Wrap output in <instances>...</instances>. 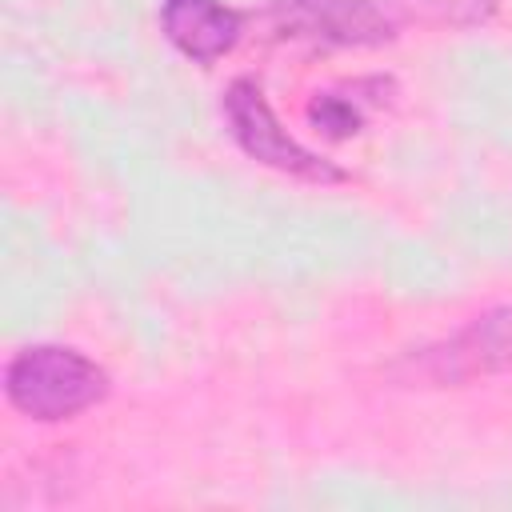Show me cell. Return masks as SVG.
<instances>
[{
	"label": "cell",
	"instance_id": "5b68a950",
	"mask_svg": "<svg viewBox=\"0 0 512 512\" xmlns=\"http://www.w3.org/2000/svg\"><path fill=\"white\" fill-rule=\"evenodd\" d=\"M160 20L168 40L200 64L220 60L240 40V16L220 0H164Z\"/></svg>",
	"mask_w": 512,
	"mask_h": 512
},
{
	"label": "cell",
	"instance_id": "7a4b0ae2",
	"mask_svg": "<svg viewBox=\"0 0 512 512\" xmlns=\"http://www.w3.org/2000/svg\"><path fill=\"white\" fill-rule=\"evenodd\" d=\"M224 112H228V124H232L236 144H240L252 160H260V164H268V168H280V172H292V176H304V180H340V176H344L336 164H328L324 156L308 152L304 144H296V140L280 128L276 112L268 108L264 92H260L252 80H236V84L228 88Z\"/></svg>",
	"mask_w": 512,
	"mask_h": 512
},
{
	"label": "cell",
	"instance_id": "8992f818",
	"mask_svg": "<svg viewBox=\"0 0 512 512\" xmlns=\"http://www.w3.org/2000/svg\"><path fill=\"white\" fill-rule=\"evenodd\" d=\"M308 120H312L316 132H324L332 140H344V136H352L360 128V108L352 100L336 96V92H324V96H316L308 104Z\"/></svg>",
	"mask_w": 512,
	"mask_h": 512
},
{
	"label": "cell",
	"instance_id": "3957f363",
	"mask_svg": "<svg viewBox=\"0 0 512 512\" xmlns=\"http://www.w3.org/2000/svg\"><path fill=\"white\" fill-rule=\"evenodd\" d=\"M272 20L280 36L320 48H372L392 40V16L376 0H284Z\"/></svg>",
	"mask_w": 512,
	"mask_h": 512
},
{
	"label": "cell",
	"instance_id": "277c9868",
	"mask_svg": "<svg viewBox=\"0 0 512 512\" xmlns=\"http://www.w3.org/2000/svg\"><path fill=\"white\" fill-rule=\"evenodd\" d=\"M512 368V308L476 316L468 328L420 356V372L436 384H464Z\"/></svg>",
	"mask_w": 512,
	"mask_h": 512
},
{
	"label": "cell",
	"instance_id": "52a82bcc",
	"mask_svg": "<svg viewBox=\"0 0 512 512\" xmlns=\"http://www.w3.org/2000/svg\"><path fill=\"white\" fill-rule=\"evenodd\" d=\"M412 12L436 20V24H480L492 16L496 0H408Z\"/></svg>",
	"mask_w": 512,
	"mask_h": 512
},
{
	"label": "cell",
	"instance_id": "6da1fadb",
	"mask_svg": "<svg viewBox=\"0 0 512 512\" xmlns=\"http://www.w3.org/2000/svg\"><path fill=\"white\" fill-rule=\"evenodd\" d=\"M4 392L32 420H68L108 392V376L76 348L36 344L8 364Z\"/></svg>",
	"mask_w": 512,
	"mask_h": 512
}]
</instances>
